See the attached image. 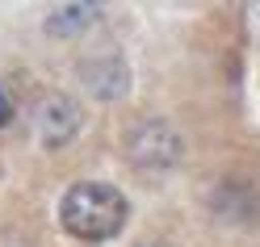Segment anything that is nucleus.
I'll return each instance as SVG.
<instances>
[{
  "mask_svg": "<svg viewBox=\"0 0 260 247\" xmlns=\"http://www.w3.org/2000/svg\"><path fill=\"white\" fill-rule=\"evenodd\" d=\"M256 17H260V9H256Z\"/></svg>",
  "mask_w": 260,
  "mask_h": 247,
  "instance_id": "8",
  "label": "nucleus"
},
{
  "mask_svg": "<svg viewBox=\"0 0 260 247\" xmlns=\"http://www.w3.org/2000/svg\"><path fill=\"white\" fill-rule=\"evenodd\" d=\"M5 126H13V101L5 96V88H0V130Z\"/></svg>",
  "mask_w": 260,
  "mask_h": 247,
  "instance_id": "6",
  "label": "nucleus"
},
{
  "mask_svg": "<svg viewBox=\"0 0 260 247\" xmlns=\"http://www.w3.org/2000/svg\"><path fill=\"white\" fill-rule=\"evenodd\" d=\"M80 105L72 101L68 92H46L38 109H34V134L46 151H59V147H68L76 134H80Z\"/></svg>",
  "mask_w": 260,
  "mask_h": 247,
  "instance_id": "3",
  "label": "nucleus"
},
{
  "mask_svg": "<svg viewBox=\"0 0 260 247\" xmlns=\"http://www.w3.org/2000/svg\"><path fill=\"white\" fill-rule=\"evenodd\" d=\"M185 155V138L164 118H143L126 130V159L143 172H168Z\"/></svg>",
  "mask_w": 260,
  "mask_h": 247,
  "instance_id": "2",
  "label": "nucleus"
},
{
  "mask_svg": "<svg viewBox=\"0 0 260 247\" xmlns=\"http://www.w3.org/2000/svg\"><path fill=\"white\" fill-rule=\"evenodd\" d=\"M126 197L122 189H113L109 180H80L59 197V222L68 235L84 239V243H105L122 230L126 222Z\"/></svg>",
  "mask_w": 260,
  "mask_h": 247,
  "instance_id": "1",
  "label": "nucleus"
},
{
  "mask_svg": "<svg viewBox=\"0 0 260 247\" xmlns=\"http://www.w3.org/2000/svg\"><path fill=\"white\" fill-rule=\"evenodd\" d=\"M76 80L96 96V101H122V96L130 92V67H126V59L113 55V51L84 59L76 67Z\"/></svg>",
  "mask_w": 260,
  "mask_h": 247,
  "instance_id": "4",
  "label": "nucleus"
},
{
  "mask_svg": "<svg viewBox=\"0 0 260 247\" xmlns=\"http://www.w3.org/2000/svg\"><path fill=\"white\" fill-rule=\"evenodd\" d=\"M96 5H59L51 9V17H46V34H55V38H76V34H84V29L96 21Z\"/></svg>",
  "mask_w": 260,
  "mask_h": 247,
  "instance_id": "5",
  "label": "nucleus"
},
{
  "mask_svg": "<svg viewBox=\"0 0 260 247\" xmlns=\"http://www.w3.org/2000/svg\"><path fill=\"white\" fill-rule=\"evenodd\" d=\"M139 247H168V243H139Z\"/></svg>",
  "mask_w": 260,
  "mask_h": 247,
  "instance_id": "7",
  "label": "nucleus"
}]
</instances>
